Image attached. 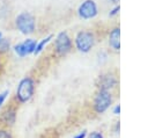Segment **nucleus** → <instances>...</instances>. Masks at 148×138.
Instances as JSON below:
<instances>
[{
    "mask_svg": "<svg viewBox=\"0 0 148 138\" xmlns=\"http://www.w3.org/2000/svg\"><path fill=\"white\" fill-rule=\"evenodd\" d=\"M35 90H36V81L32 77L28 75L22 78L15 89L14 96L12 97V101L18 107L22 104L28 103L35 95Z\"/></svg>",
    "mask_w": 148,
    "mask_h": 138,
    "instance_id": "f257e3e1",
    "label": "nucleus"
},
{
    "mask_svg": "<svg viewBox=\"0 0 148 138\" xmlns=\"http://www.w3.org/2000/svg\"><path fill=\"white\" fill-rule=\"evenodd\" d=\"M113 103V95L109 90L97 89L92 99V110L97 115H102L110 109Z\"/></svg>",
    "mask_w": 148,
    "mask_h": 138,
    "instance_id": "f03ea898",
    "label": "nucleus"
},
{
    "mask_svg": "<svg viewBox=\"0 0 148 138\" xmlns=\"http://www.w3.org/2000/svg\"><path fill=\"white\" fill-rule=\"evenodd\" d=\"M17 119V106L10 101V103L3 106L0 109V126L13 129Z\"/></svg>",
    "mask_w": 148,
    "mask_h": 138,
    "instance_id": "7ed1b4c3",
    "label": "nucleus"
},
{
    "mask_svg": "<svg viewBox=\"0 0 148 138\" xmlns=\"http://www.w3.org/2000/svg\"><path fill=\"white\" fill-rule=\"evenodd\" d=\"M74 44H75V48L80 52H82V53L89 52L95 45V35H94V32H91L89 30L79 31L75 35Z\"/></svg>",
    "mask_w": 148,
    "mask_h": 138,
    "instance_id": "20e7f679",
    "label": "nucleus"
},
{
    "mask_svg": "<svg viewBox=\"0 0 148 138\" xmlns=\"http://www.w3.org/2000/svg\"><path fill=\"white\" fill-rule=\"evenodd\" d=\"M15 26L24 35L32 34L36 28L35 16L29 12H22L15 19Z\"/></svg>",
    "mask_w": 148,
    "mask_h": 138,
    "instance_id": "39448f33",
    "label": "nucleus"
},
{
    "mask_svg": "<svg viewBox=\"0 0 148 138\" xmlns=\"http://www.w3.org/2000/svg\"><path fill=\"white\" fill-rule=\"evenodd\" d=\"M73 48V42L67 31H61L54 39V50L59 56H66Z\"/></svg>",
    "mask_w": 148,
    "mask_h": 138,
    "instance_id": "423d86ee",
    "label": "nucleus"
},
{
    "mask_svg": "<svg viewBox=\"0 0 148 138\" xmlns=\"http://www.w3.org/2000/svg\"><path fill=\"white\" fill-rule=\"evenodd\" d=\"M98 13L97 5L94 0H84L77 8V14L83 20L94 19Z\"/></svg>",
    "mask_w": 148,
    "mask_h": 138,
    "instance_id": "0eeeda50",
    "label": "nucleus"
},
{
    "mask_svg": "<svg viewBox=\"0 0 148 138\" xmlns=\"http://www.w3.org/2000/svg\"><path fill=\"white\" fill-rule=\"evenodd\" d=\"M118 83V79L116 74L112 72H106L102 75L98 77L97 79V89H103V90H109L111 92Z\"/></svg>",
    "mask_w": 148,
    "mask_h": 138,
    "instance_id": "6e6552de",
    "label": "nucleus"
},
{
    "mask_svg": "<svg viewBox=\"0 0 148 138\" xmlns=\"http://www.w3.org/2000/svg\"><path fill=\"white\" fill-rule=\"evenodd\" d=\"M109 46L116 52H118L120 50V28L119 27H114L110 30Z\"/></svg>",
    "mask_w": 148,
    "mask_h": 138,
    "instance_id": "1a4fd4ad",
    "label": "nucleus"
},
{
    "mask_svg": "<svg viewBox=\"0 0 148 138\" xmlns=\"http://www.w3.org/2000/svg\"><path fill=\"white\" fill-rule=\"evenodd\" d=\"M22 45H23V49L25 51L27 55H31L34 53L35 49H36V45H37V42L35 39H31V38H27L25 41L22 42Z\"/></svg>",
    "mask_w": 148,
    "mask_h": 138,
    "instance_id": "9d476101",
    "label": "nucleus"
},
{
    "mask_svg": "<svg viewBox=\"0 0 148 138\" xmlns=\"http://www.w3.org/2000/svg\"><path fill=\"white\" fill-rule=\"evenodd\" d=\"M53 38V36L52 35H49L47 37H45V38H43L39 43H37V45H36V49H35V51H34V53L35 55H39L42 51H43V49L45 48V45L51 41Z\"/></svg>",
    "mask_w": 148,
    "mask_h": 138,
    "instance_id": "9b49d317",
    "label": "nucleus"
},
{
    "mask_svg": "<svg viewBox=\"0 0 148 138\" xmlns=\"http://www.w3.org/2000/svg\"><path fill=\"white\" fill-rule=\"evenodd\" d=\"M0 138H15V136L10 129L0 126Z\"/></svg>",
    "mask_w": 148,
    "mask_h": 138,
    "instance_id": "f8f14e48",
    "label": "nucleus"
},
{
    "mask_svg": "<svg viewBox=\"0 0 148 138\" xmlns=\"http://www.w3.org/2000/svg\"><path fill=\"white\" fill-rule=\"evenodd\" d=\"M9 50V41L7 38H0V55Z\"/></svg>",
    "mask_w": 148,
    "mask_h": 138,
    "instance_id": "ddd939ff",
    "label": "nucleus"
},
{
    "mask_svg": "<svg viewBox=\"0 0 148 138\" xmlns=\"http://www.w3.org/2000/svg\"><path fill=\"white\" fill-rule=\"evenodd\" d=\"M14 51H15V53H16L18 57H24V56H27V53H25V51H24V49H23L22 43L15 44V45H14Z\"/></svg>",
    "mask_w": 148,
    "mask_h": 138,
    "instance_id": "4468645a",
    "label": "nucleus"
},
{
    "mask_svg": "<svg viewBox=\"0 0 148 138\" xmlns=\"http://www.w3.org/2000/svg\"><path fill=\"white\" fill-rule=\"evenodd\" d=\"M8 96H9V90H8V89L0 92V109H1V108L3 107V104L6 103Z\"/></svg>",
    "mask_w": 148,
    "mask_h": 138,
    "instance_id": "2eb2a0df",
    "label": "nucleus"
},
{
    "mask_svg": "<svg viewBox=\"0 0 148 138\" xmlns=\"http://www.w3.org/2000/svg\"><path fill=\"white\" fill-rule=\"evenodd\" d=\"M87 138H105V136L101 130H94L91 132H88Z\"/></svg>",
    "mask_w": 148,
    "mask_h": 138,
    "instance_id": "dca6fc26",
    "label": "nucleus"
},
{
    "mask_svg": "<svg viewBox=\"0 0 148 138\" xmlns=\"http://www.w3.org/2000/svg\"><path fill=\"white\" fill-rule=\"evenodd\" d=\"M87 136H88V131H87L86 129H83V130L76 132V133L73 136V138H87Z\"/></svg>",
    "mask_w": 148,
    "mask_h": 138,
    "instance_id": "f3484780",
    "label": "nucleus"
},
{
    "mask_svg": "<svg viewBox=\"0 0 148 138\" xmlns=\"http://www.w3.org/2000/svg\"><path fill=\"white\" fill-rule=\"evenodd\" d=\"M119 10H120V6H119V5H117L116 7H113V8L110 10V13H109V16H110V17H112V16L117 15V14L119 13Z\"/></svg>",
    "mask_w": 148,
    "mask_h": 138,
    "instance_id": "a211bd4d",
    "label": "nucleus"
},
{
    "mask_svg": "<svg viewBox=\"0 0 148 138\" xmlns=\"http://www.w3.org/2000/svg\"><path fill=\"white\" fill-rule=\"evenodd\" d=\"M113 132L116 135H119V132H120V122L119 121H117L114 123V125H113Z\"/></svg>",
    "mask_w": 148,
    "mask_h": 138,
    "instance_id": "6ab92c4d",
    "label": "nucleus"
},
{
    "mask_svg": "<svg viewBox=\"0 0 148 138\" xmlns=\"http://www.w3.org/2000/svg\"><path fill=\"white\" fill-rule=\"evenodd\" d=\"M112 112L116 115V116H119L120 115V104H116L112 109Z\"/></svg>",
    "mask_w": 148,
    "mask_h": 138,
    "instance_id": "aec40b11",
    "label": "nucleus"
},
{
    "mask_svg": "<svg viewBox=\"0 0 148 138\" xmlns=\"http://www.w3.org/2000/svg\"><path fill=\"white\" fill-rule=\"evenodd\" d=\"M2 67V58H1V55H0V68Z\"/></svg>",
    "mask_w": 148,
    "mask_h": 138,
    "instance_id": "412c9836",
    "label": "nucleus"
},
{
    "mask_svg": "<svg viewBox=\"0 0 148 138\" xmlns=\"http://www.w3.org/2000/svg\"><path fill=\"white\" fill-rule=\"evenodd\" d=\"M109 1H111V2H113V3H117L119 0H109Z\"/></svg>",
    "mask_w": 148,
    "mask_h": 138,
    "instance_id": "4be33fe9",
    "label": "nucleus"
},
{
    "mask_svg": "<svg viewBox=\"0 0 148 138\" xmlns=\"http://www.w3.org/2000/svg\"><path fill=\"white\" fill-rule=\"evenodd\" d=\"M1 37H2V34H1V32H0V38H1Z\"/></svg>",
    "mask_w": 148,
    "mask_h": 138,
    "instance_id": "5701e85b",
    "label": "nucleus"
}]
</instances>
